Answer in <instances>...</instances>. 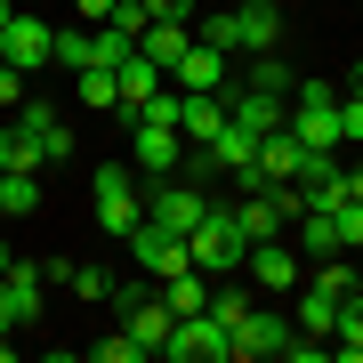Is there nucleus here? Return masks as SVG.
<instances>
[{
  "label": "nucleus",
  "mask_w": 363,
  "mask_h": 363,
  "mask_svg": "<svg viewBox=\"0 0 363 363\" xmlns=\"http://www.w3.org/2000/svg\"><path fill=\"white\" fill-rule=\"evenodd\" d=\"M283 130L298 138V145H347L339 138V81H291V121Z\"/></svg>",
  "instance_id": "f257e3e1"
},
{
  "label": "nucleus",
  "mask_w": 363,
  "mask_h": 363,
  "mask_svg": "<svg viewBox=\"0 0 363 363\" xmlns=\"http://www.w3.org/2000/svg\"><path fill=\"white\" fill-rule=\"evenodd\" d=\"M186 259H194L202 274H242L250 242H242V226H234V210H218V202H210V218L186 234Z\"/></svg>",
  "instance_id": "f03ea898"
},
{
  "label": "nucleus",
  "mask_w": 363,
  "mask_h": 363,
  "mask_svg": "<svg viewBox=\"0 0 363 363\" xmlns=\"http://www.w3.org/2000/svg\"><path fill=\"white\" fill-rule=\"evenodd\" d=\"M169 363H234V331L218 323V315H169V339H162Z\"/></svg>",
  "instance_id": "7ed1b4c3"
},
{
  "label": "nucleus",
  "mask_w": 363,
  "mask_h": 363,
  "mask_svg": "<svg viewBox=\"0 0 363 363\" xmlns=\"http://www.w3.org/2000/svg\"><path fill=\"white\" fill-rule=\"evenodd\" d=\"M89 194H97V226L113 234V242H130V226L145 218V194L130 186V162H97V178H89Z\"/></svg>",
  "instance_id": "20e7f679"
},
{
  "label": "nucleus",
  "mask_w": 363,
  "mask_h": 363,
  "mask_svg": "<svg viewBox=\"0 0 363 363\" xmlns=\"http://www.w3.org/2000/svg\"><path fill=\"white\" fill-rule=\"evenodd\" d=\"M145 218L169 226V234H194V226L210 218V194H202L194 178H178V169H169V178H154V194H145Z\"/></svg>",
  "instance_id": "39448f33"
},
{
  "label": "nucleus",
  "mask_w": 363,
  "mask_h": 363,
  "mask_svg": "<svg viewBox=\"0 0 363 363\" xmlns=\"http://www.w3.org/2000/svg\"><path fill=\"white\" fill-rule=\"evenodd\" d=\"M186 154V138H178V121H162V113H130V162L145 169V178H169Z\"/></svg>",
  "instance_id": "423d86ee"
},
{
  "label": "nucleus",
  "mask_w": 363,
  "mask_h": 363,
  "mask_svg": "<svg viewBox=\"0 0 363 363\" xmlns=\"http://www.w3.org/2000/svg\"><path fill=\"white\" fill-rule=\"evenodd\" d=\"M226 121H234V130H250V138H274V130H283V121H291V97H274V89H250V81H226Z\"/></svg>",
  "instance_id": "0eeeda50"
},
{
  "label": "nucleus",
  "mask_w": 363,
  "mask_h": 363,
  "mask_svg": "<svg viewBox=\"0 0 363 363\" xmlns=\"http://www.w3.org/2000/svg\"><path fill=\"white\" fill-rule=\"evenodd\" d=\"M49 40H57V25H40V16L16 9L9 25H0V57H9V65L33 81V73H49Z\"/></svg>",
  "instance_id": "6e6552de"
},
{
  "label": "nucleus",
  "mask_w": 363,
  "mask_h": 363,
  "mask_svg": "<svg viewBox=\"0 0 363 363\" xmlns=\"http://www.w3.org/2000/svg\"><path fill=\"white\" fill-rule=\"evenodd\" d=\"M298 339L291 315H259V307H242V323H234V363H267V355H283Z\"/></svg>",
  "instance_id": "1a4fd4ad"
},
{
  "label": "nucleus",
  "mask_w": 363,
  "mask_h": 363,
  "mask_svg": "<svg viewBox=\"0 0 363 363\" xmlns=\"http://www.w3.org/2000/svg\"><path fill=\"white\" fill-rule=\"evenodd\" d=\"M130 267H145V274L162 283V274H178V267H194V259H186V234L138 218V226H130Z\"/></svg>",
  "instance_id": "9d476101"
},
{
  "label": "nucleus",
  "mask_w": 363,
  "mask_h": 363,
  "mask_svg": "<svg viewBox=\"0 0 363 363\" xmlns=\"http://www.w3.org/2000/svg\"><path fill=\"white\" fill-rule=\"evenodd\" d=\"M16 130L40 145V162H73V130H65V113H57V105L25 97V105H16Z\"/></svg>",
  "instance_id": "9b49d317"
},
{
  "label": "nucleus",
  "mask_w": 363,
  "mask_h": 363,
  "mask_svg": "<svg viewBox=\"0 0 363 363\" xmlns=\"http://www.w3.org/2000/svg\"><path fill=\"white\" fill-rule=\"evenodd\" d=\"M242 274L259 291H291V283H307V267H298V250L274 234V242H250V259H242Z\"/></svg>",
  "instance_id": "f8f14e48"
},
{
  "label": "nucleus",
  "mask_w": 363,
  "mask_h": 363,
  "mask_svg": "<svg viewBox=\"0 0 363 363\" xmlns=\"http://www.w3.org/2000/svg\"><path fill=\"white\" fill-rule=\"evenodd\" d=\"M169 81H178V89H210V97H218L226 89V49H210V40H186V57H178V65H169Z\"/></svg>",
  "instance_id": "ddd939ff"
},
{
  "label": "nucleus",
  "mask_w": 363,
  "mask_h": 363,
  "mask_svg": "<svg viewBox=\"0 0 363 363\" xmlns=\"http://www.w3.org/2000/svg\"><path fill=\"white\" fill-rule=\"evenodd\" d=\"M113 81H121V105H113V113L130 121V113H138L145 97H162V81H169V73H162V65H154V57H145V49H130V57H121V65H113Z\"/></svg>",
  "instance_id": "4468645a"
},
{
  "label": "nucleus",
  "mask_w": 363,
  "mask_h": 363,
  "mask_svg": "<svg viewBox=\"0 0 363 363\" xmlns=\"http://www.w3.org/2000/svg\"><path fill=\"white\" fill-rule=\"evenodd\" d=\"M226 130V97H210V89H178V138L186 145H210Z\"/></svg>",
  "instance_id": "2eb2a0df"
},
{
  "label": "nucleus",
  "mask_w": 363,
  "mask_h": 363,
  "mask_svg": "<svg viewBox=\"0 0 363 363\" xmlns=\"http://www.w3.org/2000/svg\"><path fill=\"white\" fill-rule=\"evenodd\" d=\"M234 25H242V57L283 49V9L274 0H234Z\"/></svg>",
  "instance_id": "dca6fc26"
},
{
  "label": "nucleus",
  "mask_w": 363,
  "mask_h": 363,
  "mask_svg": "<svg viewBox=\"0 0 363 363\" xmlns=\"http://www.w3.org/2000/svg\"><path fill=\"white\" fill-rule=\"evenodd\" d=\"M186 40H194V25H186V16H154V25L138 33V49H145V57H154V65L169 73V65L186 57Z\"/></svg>",
  "instance_id": "f3484780"
},
{
  "label": "nucleus",
  "mask_w": 363,
  "mask_h": 363,
  "mask_svg": "<svg viewBox=\"0 0 363 363\" xmlns=\"http://www.w3.org/2000/svg\"><path fill=\"white\" fill-rule=\"evenodd\" d=\"M154 291H162V307H169V315H202V307H210V274H202V267H178V274H162Z\"/></svg>",
  "instance_id": "a211bd4d"
},
{
  "label": "nucleus",
  "mask_w": 363,
  "mask_h": 363,
  "mask_svg": "<svg viewBox=\"0 0 363 363\" xmlns=\"http://www.w3.org/2000/svg\"><path fill=\"white\" fill-rule=\"evenodd\" d=\"M291 323L307 331V339H331V331H339V291L307 283V291H298V315H291Z\"/></svg>",
  "instance_id": "6ab92c4d"
},
{
  "label": "nucleus",
  "mask_w": 363,
  "mask_h": 363,
  "mask_svg": "<svg viewBox=\"0 0 363 363\" xmlns=\"http://www.w3.org/2000/svg\"><path fill=\"white\" fill-rule=\"evenodd\" d=\"M194 40H210V49H242V25H234V0H210V9H194Z\"/></svg>",
  "instance_id": "aec40b11"
},
{
  "label": "nucleus",
  "mask_w": 363,
  "mask_h": 363,
  "mask_svg": "<svg viewBox=\"0 0 363 363\" xmlns=\"http://www.w3.org/2000/svg\"><path fill=\"white\" fill-rule=\"evenodd\" d=\"M121 331H130L145 355H162V339H169V307H162V291L145 298V307H130V315H121Z\"/></svg>",
  "instance_id": "412c9836"
},
{
  "label": "nucleus",
  "mask_w": 363,
  "mask_h": 363,
  "mask_svg": "<svg viewBox=\"0 0 363 363\" xmlns=\"http://www.w3.org/2000/svg\"><path fill=\"white\" fill-rule=\"evenodd\" d=\"M40 210V169H0V218H33Z\"/></svg>",
  "instance_id": "4be33fe9"
},
{
  "label": "nucleus",
  "mask_w": 363,
  "mask_h": 363,
  "mask_svg": "<svg viewBox=\"0 0 363 363\" xmlns=\"http://www.w3.org/2000/svg\"><path fill=\"white\" fill-rule=\"evenodd\" d=\"M234 226H242V242H274V234H283V210H274L267 194H242L234 202Z\"/></svg>",
  "instance_id": "5701e85b"
},
{
  "label": "nucleus",
  "mask_w": 363,
  "mask_h": 363,
  "mask_svg": "<svg viewBox=\"0 0 363 363\" xmlns=\"http://www.w3.org/2000/svg\"><path fill=\"white\" fill-rule=\"evenodd\" d=\"M89 65V25H57V40H49V73H81Z\"/></svg>",
  "instance_id": "b1692460"
},
{
  "label": "nucleus",
  "mask_w": 363,
  "mask_h": 363,
  "mask_svg": "<svg viewBox=\"0 0 363 363\" xmlns=\"http://www.w3.org/2000/svg\"><path fill=\"white\" fill-rule=\"evenodd\" d=\"M73 89H81V105H97V113H113V105H121L113 65H81V73H73Z\"/></svg>",
  "instance_id": "393cba45"
},
{
  "label": "nucleus",
  "mask_w": 363,
  "mask_h": 363,
  "mask_svg": "<svg viewBox=\"0 0 363 363\" xmlns=\"http://www.w3.org/2000/svg\"><path fill=\"white\" fill-rule=\"evenodd\" d=\"M339 355H347V363H363V291H347V298H339Z\"/></svg>",
  "instance_id": "a878e982"
},
{
  "label": "nucleus",
  "mask_w": 363,
  "mask_h": 363,
  "mask_svg": "<svg viewBox=\"0 0 363 363\" xmlns=\"http://www.w3.org/2000/svg\"><path fill=\"white\" fill-rule=\"evenodd\" d=\"M291 162H298V138H291V130L259 138V169H267V178H291Z\"/></svg>",
  "instance_id": "bb28decb"
},
{
  "label": "nucleus",
  "mask_w": 363,
  "mask_h": 363,
  "mask_svg": "<svg viewBox=\"0 0 363 363\" xmlns=\"http://www.w3.org/2000/svg\"><path fill=\"white\" fill-rule=\"evenodd\" d=\"M291 81H298V73H291L274 49H267V57H250V89H274V97H291Z\"/></svg>",
  "instance_id": "cd10ccee"
},
{
  "label": "nucleus",
  "mask_w": 363,
  "mask_h": 363,
  "mask_svg": "<svg viewBox=\"0 0 363 363\" xmlns=\"http://www.w3.org/2000/svg\"><path fill=\"white\" fill-rule=\"evenodd\" d=\"M65 291L73 298H105V291H113V267H89V259H81V267H65Z\"/></svg>",
  "instance_id": "c85d7f7f"
},
{
  "label": "nucleus",
  "mask_w": 363,
  "mask_h": 363,
  "mask_svg": "<svg viewBox=\"0 0 363 363\" xmlns=\"http://www.w3.org/2000/svg\"><path fill=\"white\" fill-rule=\"evenodd\" d=\"M0 169H40V145L25 130H0Z\"/></svg>",
  "instance_id": "c756f323"
},
{
  "label": "nucleus",
  "mask_w": 363,
  "mask_h": 363,
  "mask_svg": "<svg viewBox=\"0 0 363 363\" xmlns=\"http://www.w3.org/2000/svg\"><path fill=\"white\" fill-rule=\"evenodd\" d=\"M105 298H113V307L130 315V307H145V298H154V274H130V283H113V291H105Z\"/></svg>",
  "instance_id": "7c9ffc66"
},
{
  "label": "nucleus",
  "mask_w": 363,
  "mask_h": 363,
  "mask_svg": "<svg viewBox=\"0 0 363 363\" xmlns=\"http://www.w3.org/2000/svg\"><path fill=\"white\" fill-rule=\"evenodd\" d=\"M97 363H145V347H138V339L130 331H121V339H97V347H89Z\"/></svg>",
  "instance_id": "2f4dec72"
},
{
  "label": "nucleus",
  "mask_w": 363,
  "mask_h": 363,
  "mask_svg": "<svg viewBox=\"0 0 363 363\" xmlns=\"http://www.w3.org/2000/svg\"><path fill=\"white\" fill-rule=\"evenodd\" d=\"M339 138L363 145V97H355V89H339Z\"/></svg>",
  "instance_id": "473e14b6"
},
{
  "label": "nucleus",
  "mask_w": 363,
  "mask_h": 363,
  "mask_svg": "<svg viewBox=\"0 0 363 363\" xmlns=\"http://www.w3.org/2000/svg\"><path fill=\"white\" fill-rule=\"evenodd\" d=\"M242 307H250V298H242V291H234V283H226V291H210V315H218V323H226V331H234V323H242Z\"/></svg>",
  "instance_id": "72a5a7b5"
},
{
  "label": "nucleus",
  "mask_w": 363,
  "mask_h": 363,
  "mask_svg": "<svg viewBox=\"0 0 363 363\" xmlns=\"http://www.w3.org/2000/svg\"><path fill=\"white\" fill-rule=\"evenodd\" d=\"M0 105H25V73L16 65H0Z\"/></svg>",
  "instance_id": "f704fd0d"
},
{
  "label": "nucleus",
  "mask_w": 363,
  "mask_h": 363,
  "mask_svg": "<svg viewBox=\"0 0 363 363\" xmlns=\"http://www.w3.org/2000/svg\"><path fill=\"white\" fill-rule=\"evenodd\" d=\"M73 16H81V25H105V16H113V0H73Z\"/></svg>",
  "instance_id": "c9c22d12"
},
{
  "label": "nucleus",
  "mask_w": 363,
  "mask_h": 363,
  "mask_svg": "<svg viewBox=\"0 0 363 363\" xmlns=\"http://www.w3.org/2000/svg\"><path fill=\"white\" fill-rule=\"evenodd\" d=\"M145 9H154V16H186V25H194V0H145Z\"/></svg>",
  "instance_id": "e433bc0d"
},
{
  "label": "nucleus",
  "mask_w": 363,
  "mask_h": 363,
  "mask_svg": "<svg viewBox=\"0 0 363 363\" xmlns=\"http://www.w3.org/2000/svg\"><path fill=\"white\" fill-rule=\"evenodd\" d=\"M347 194H355V202H363V162H355V169H347Z\"/></svg>",
  "instance_id": "4c0bfd02"
},
{
  "label": "nucleus",
  "mask_w": 363,
  "mask_h": 363,
  "mask_svg": "<svg viewBox=\"0 0 363 363\" xmlns=\"http://www.w3.org/2000/svg\"><path fill=\"white\" fill-rule=\"evenodd\" d=\"M339 89H355V97H363V65H355V73H347V81H339Z\"/></svg>",
  "instance_id": "58836bf2"
},
{
  "label": "nucleus",
  "mask_w": 363,
  "mask_h": 363,
  "mask_svg": "<svg viewBox=\"0 0 363 363\" xmlns=\"http://www.w3.org/2000/svg\"><path fill=\"white\" fill-rule=\"evenodd\" d=\"M9 16H16V0H0V25H9Z\"/></svg>",
  "instance_id": "ea45409f"
},
{
  "label": "nucleus",
  "mask_w": 363,
  "mask_h": 363,
  "mask_svg": "<svg viewBox=\"0 0 363 363\" xmlns=\"http://www.w3.org/2000/svg\"><path fill=\"white\" fill-rule=\"evenodd\" d=\"M9 267H16V250H0V274H9Z\"/></svg>",
  "instance_id": "a19ab883"
},
{
  "label": "nucleus",
  "mask_w": 363,
  "mask_h": 363,
  "mask_svg": "<svg viewBox=\"0 0 363 363\" xmlns=\"http://www.w3.org/2000/svg\"><path fill=\"white\" fill-rule=\"evenodd\" d=\"M0 363H9V331H0Z\"/></svg>",
  "instance_id": "79ce46f5"
},
{
  "label": "nucleus",
  "mask_w": 363,
  "mask_h": 363,
  "mask_svg": "<svg viewBox=\"0 0 363 363\" xmlns=\"http://www.w3.org/2000/svg\"><path fill=\"white\" fill-rule=\"evenodd\" d=\"M355 291H363V259H355Z\"/></svg>",
  "instance_id": "37998d69"
},
{
  "label": "nucleus",
  "mask_w": 363,
  "mask_h": 363,
  "mask_svg": "<svg viewBox=\"0 0 363 363\" xmlns=\"http://www.w3.org/2000/svg\"><path fill=\"white\" fill-rule=\"evenodd\" d=\"M194 9H210V0H194Z\"/></svg>",
  "instance_id": "c03bdc74"
},
{
  "label": "nucleus",
  "mask_w": 363,
  "mask_h": 363,
  "mask_svg": "<svg viewBox=\"0 0 363 363\" xmlns=\"http://www.w3.org/2000/svg\"><path fill=\"white\" fill-rule=\"evenodd\" d=\"M0 65H9V57H0Z\"/></svg>",
  "instance_id": "a18cd8bd"
},
{
  "label": "nucleus",
  "mask_w": 363,
  "mask_h": 363,
  "mask_svg": "<svg viewBox=\"0 0 363 363\" xmlns=\"http://www.w3.org/2000/svg\"><path fill=\"white\" fill-rule=\"evenodd\" d=\"M16 9H25V0H16Z\"/></svg>",
  "instance_id": "49530a36"
}]
</instances>
